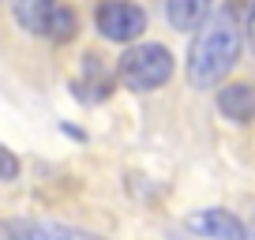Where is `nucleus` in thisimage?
I'll list each match as a JSON object with an SVG mask.
<instances>
[{"label":"nucleus","mask_w":255,"mask_h":240,"mask_svg":"<svg viewBox=\"0 0 255 240\" xmlns=\"http://www.w3.org/2000/svg\"><path fill=\"white\" fill-rule=\"evenodd\" d=\"M240 60V23L229 11H218L195 30L188 45V83L195 90H210L237 68Z\"/></svg>","instance_id":"1"},{"label":"nucleus","mask_w":255,"mask_h":240,"mask_svg":"<svg viewBox=\"0 0 255 240\" xmlns=\"http://www.w3.org/2000/svg\"><path fill=\"white\" fill-rule=\"evenodd\" d=\"M117 75L128 90L146 94V90H158L173 79V53L158 41H139V45H128L124 56L117 60Z\"/></svg>","instance_id":"2"},{"label":"nucleus","mask_w":255,"mask_h":240,"mask_svg":"<svg viewBox=\"0 0 255 240\" xmlns=\"http://www.w3.org/2000/svg\"><path fill=\"white\" fill-rule=\"evenodd\" d=\"M94 30L105 41L131 45L146 34V8H139L135 0H102L94 8Z\"/></svg>","instance_id":"3"},{"label":"nucleus","mask_w":255,"mask_h":240,"mask_svg":"<svg viewBox=\"0 0 255 240\" xmlns=\"http://www.w3.org/2000/svg\"><path fill=\"white\" fill-rule=\"evenodd\" d=\"M0 240H102L87 229L38 218H0Z\"/></svg>","instance_id":"4"},{"label":"nucleus","mask_w":255,"mask_h":240,"mask_svg":"<svg viewBox=\"0 0 255 240\" xmlns=\"http://www.w3.org/2000/svg\"><path fill=\"white\" fill-rule=\"evenodd\" d=\"M191 229L203 233L210 240H248V225L240 222L237 214L222 207H210V210H199V214L191 218Z\"/></svg>","instance_id":"5"},{"label":"nucleus","mask_w":255,"mask_h":240,"mask_svg":"<svg viewBox=\"0 0 255 240\" xmlns=\"http://www.w3.org/2000/svg\"><path fill=\"white\" fill-rule=\"evenodd\" d=\"M218 113L233 124H248L255 120V87L252 83H225L218 90Z\"/></svg>","instance_id":"6"},{"label":"nucleus","mask_w":255,"mask_h":240,"mask_svg":"<svg viewBox=\"0 0 255 240\" xmlns=\"http://www.w3.org/2000/svg\"><path fill=\"white\" fill-rule=\"evenodd\" d=\"M214 0H165V19L173 30H199L210 19Z\"/></svg>","instance_id":"7"},{"label":"nucleus","mask_w":255,"mask_h":240,"mask_svg":"<svg viewBox=\"0 0 255 240\" xmlns=\"http://www.w3.org/2000/svg\"><path fill=\"white\" fill-rule=\"evenodd\" d=\"M75 30H79V15H75L68 4H53V11H49V23H45V34L41 38H49V41H72L75 38Z\"/></svg>","instance_id":"8"},{"label":"nucleus","mask_w":255,"mask_h":240,"mask_svg":"<svg viewBox=\"0 0 255 240\" xmlns=\"http://www.w3.org/2000/svg\"><path fill=\"white\" fill-rule=\"evenodd\" d=\"M19 176V158L0 143V180H15Z\"/></svg>","instance_id":"9"},{"label":"nucleus","mask_w":255,"mask_h":240,"mask_svg":"<svg viewBox=\"0 0 255 240\" xmlns=\"http://www.w3.org/2000/svg\"><path fill=\"white\" fill-rule=\"evenodd\" d=\"M248 38H252V45H255V4H252V11H248Z\"/></svg>","instance_id":"10"},{"label":"nucleus","mask_w":255,"mask_h":240,"mask_svg":"<svg viewBox=\"0 0 255 240\" xmlns=\"http://www.w3.org/2000/svg\"><path fill=\"white\" fill-rule=\"evenodd\" d=\"M248 237L255 240V210H252V218H248Z\"/></svg>","instance_id":"11"},{"label":"nucleus","mask_w":255,"mask_h":240,"mask_svg":"<svg viewBox=\"0 0 255 240\" xmlns=\"http://www.w3.org/2000/svg\"><path fill=\"white\" fill-rule=\"evenodd\" d=\"M244 4H255V0H233V11H237V8H244Z\"/></svg>","instance_id":"12"}]
</instances>
